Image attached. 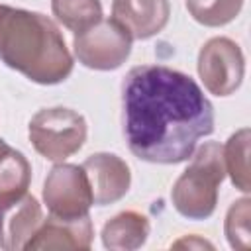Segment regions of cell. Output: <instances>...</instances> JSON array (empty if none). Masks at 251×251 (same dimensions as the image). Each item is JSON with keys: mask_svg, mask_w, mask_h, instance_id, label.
I'll list each match as a JSON object with an SVG mask.
<instances>
[{"mask_svg": "<svg viewBox=\"0 0 251 251\" xmlns=\"http://www.w3.org/2000/svg\"><path fill=\"white\" fill-rule=\"evenodd\" d=\"M96 206H108L124 198L131 184L127 163L114 153H94L82 165Z\"/></svg>", "mask_w": 251, "mask_h": 251, "instance_id": "cell-8", "label": "cell"}, {"mask_svg": "<svg viewBox=\"0 0 251 251\" xmlns=\"http://www.w3.org/2000/svg\"><path fill=\"white\" fill-rule=\"evenodd\" d=\"M226 176L222 145L206 141L192 153L190 165L171 190L175 210L188 220H206L218 204V190Z\"/></svg>", "mask_w": 251, "mask_h": 251, "instance_id": "cell-3", "label": "cell"}, {"mask_svg": "<svg viewBox=\"0 0 251 251\" xmlns=\"http://www.w3.org/2000/svg\"><path fill=\"white\" fill-rule=\"evenodd\" d=\"M249 198L235 200L226 216V237L233 249H249L251 235H249Z\"/></svg>", "mask_w": 251, "mask_h": 251, "instance_id": "cell-17", "label": "cell"}, {"mask_svg": "<svg viewBox=\"0 0 251 251\" xmlns=\"http://www.w3.org/2000/svg\"><path fill=\"white\" fill-rule=\"evenodd\" d=\"M186 8L198 24L220 27L239 16L243 0H186Z\"/></svg>", "mask_w": 251, "mask_h": 251, "instance_id": "cell-16", "label": "cell"}, {"mask_svg": "<svg viewBox=\"0 0 251 251\" xmlns=\"http://www.w3.org/2000/svg\"><path fill=\"white\" fill-rule=\"evenodd\" d=\"M31 165L27 159L0 139V222L27 194Z\"/></svg>", "mask_w": 251, "mask_h": 251, "instance_id": "cell-11", "label": "cell"}, {"mask_svg": "<svg viewBox=\"0 0 251 251\" xmlns=\"http://www.w3.org/2000/svg\"><path fill=\"white\" fill-rule=\"evenodd\" d=\"M122 108L127 147L147 163H182L214 131V106L202 88L165 65L133 67L122 82Z\"/></svg>", "mask_w": 251, "mask_h": 251, "instance_id": "cell-1", "label": "cell"}, {"mask_svg": "<svg viewBox=\"0 0 251 251\" xmlns=\"http://www.w3.org/2000/svg\"><path fill=\"white\" fill-rule=\"evenodd\" d=\"M149 235V220L133 210H126L108 220L102 227V243L112 251H131L145 243Z\"/></svg>", "mask_w": 251, "mask_h": 251, "instance_id": "cell-13", "label": "cell"}, {"mask_svg": "<svg viewBox=\"0 0 251 251\" xmlns=\"http://www.w3.org/2000/svg\"><path fill=\"white\" fill-rule=\"evenodd\" d=\"M94 227L90 216L65 220L49 214L41 220L24 249H90Z\"/></svg>", "mask_w": 251, "mask_h": 251, "instance_id": "cell-9", "label": "cell"}, {"mask_svg": "<svg viewBox=\"0 0 251 251\" xmlns=\"http://www.w3.org/2000/svg\"><path fill=\"white\" fill-rule=\"evenodd\" d=\"M173 247H212V243L196 237V235H190V237H182L178 239L176 243H173Z\"/></svg>", "mask_w": 251, "mask_h": 251, "instance_id": "cell-18", "label": "cell"}, {"mask_svg": "<svg viewBox=\"0 0 251 251\" xmlns=\"http://www.w3.org/2000/svg\"><path fill=\"white\" fill-rule=\"evenodd\" d=\"M171 16L169 0H114L112 18L131 39H149L163 31Z\"/></svg>", "mask_w": 251, "mask_h": 251, "instance_id": "cell-10", "label": "cell"}, {"mask_svg": "<svg viewBox=\"0 0 251 251\" xmlns=\"http://www.w3.org/2000/svg\"><path fill=\"white\" fill-rule=\"evenodd\" d=\"M249 129L241 127L237 129L226 145H222V157H224V169L229 175L235 188L241 192H249Z\"/></svg>", "mask_w": 251, "mask_h": 251, "instance_id": "cell-14", "label": "cell"}, {"mask_svg": "<svg viewBox=\"0 0 251 251\" xmlns=\"http://www.w3.org/2000/svg\"><path fill=\"white\" fill-rule=\"evenodd\" d=\"M129 33L114 20L100 18L90 27L76 31L73 39L78 63L94 71H114L126 63L131 53Z\"/></svg>", "mask_w": 251, "mask_h": 251, "instance_id": "cell-5", "label": "cell"}, {"mask_svg": "<svg viewBox=\"0 0 251 251\" xmlns=\"http://www.w3.org/2000/svg\"><path fill=\"white\" fill-rule=\"evenodd\" d=\"M43 220L39 202L25 194L0 222V247L24 249Z\"/></svg>", "mask_w": 251, "mask_h": 251, "instance_id": "cell-12", "label": "cell"}, {"mask_svg": "<svg viewBox=\"0 0 251 251\" xmlns=\"http://www.w3.org/2000/svg\"><path fill=\"white\" fill-rule=\"evenodd\" d=\"M0 59L37 84H59L73 73V55L53 20L0 4Z\"/></svg>", "mask_w": 251, "mask_h": 251, "instance_id": "cell-2", "label": "cell"}, {"mask_svg": "<svg viewBox=\"0 0 251 251\" xmlns=\"http://www.w3.org/2000/svg\"><path fill=\"white\" fill-rule=\"evenodd\" d=\"M198 75L210 94H233L245 76V57L229 37L208 39L198 53Z\"/></svg>", "mask_w": 251, "mask_h": 251, "instance_id": "cell-7", "label": "cell"}, {"mask_svg": "<svg viewBox=\"0 0 251 251\" xmlns=\"http://www.w3.org/2000/svg\"><path fill=\"white\" fill-rule=\"evenodd\" d=\"M33 149L53 163H63L75 155L86 141L84 118L63 106L39 110L27 127Z\"/></svg>", "mask_w": 251, "mask_h": 251, "instance_id": "cell-4", "label": "cell"}, {"mask_svg": "<svg viewBox=\"0 0 251 251\" xmlns=\"http://www.w3.org/2000/svg\"><path fill=\"white\" fill-rule=\"evenodd\" d=\"M43 202L49 214L57 218L75 220L88 216L94 198L84 169L71 163L55 165L43 182Z\"/></svg>", "mask_w": 251, "mask_h": 251, "instance_id": "cell-6", "label": "cell"}, {"mask_svg": "<svg viewBox=\"0 0 251 251\" xmlns=\"http://www.w3.org/2000/svg\"><path fill=\"white\" fill-rule=\"evenodd\" d=\"M53 16L71 31H82L102 18L100 0H51Z\"/></svg>", "mask_w": 251, "mask_h": 251, "instance_id": "cell-15", "label": "cell"}]
</instances>
